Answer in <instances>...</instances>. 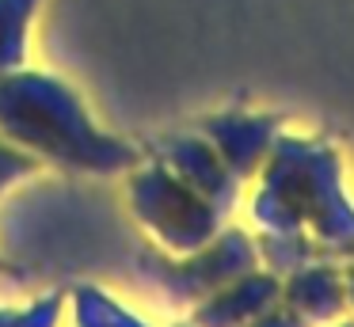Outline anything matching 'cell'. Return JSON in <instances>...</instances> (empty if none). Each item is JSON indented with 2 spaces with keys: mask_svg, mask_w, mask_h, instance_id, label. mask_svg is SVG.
<instances>
[{
  "mask_svg": "<svg viewBox=\"0 0 354 327\" xmlns=\"http://www.w3.org/2000/svg\"><path fill=\"white\" fill-rule=\"evenodd\" d=\"M65 312V289H50V293L35 297L27 308H12L4 327H57Z\"/></svg>",
  "mask_w": 354,
  "mask_h": 327,
  "instance_id": "13",
  "label": "cell"
},
{
  "mask_svg": "<svg viewBox=\"0 0 354 327\" xmlns=\"http://www.w3.org/2000/svg\"><path fill=\"white\" fill-rule=\"evenodd\" d=\"M343 286H346V312L354 316V259L343 263Z\"/></svg>",
  "mask_w": 354,
  "mask_h": 327,
  "instance_id": "16",
  "label": "cell"
},
{
  "mask_svg": "<svg viewBox=\"0 0 354 327\" xmlns=\"http://www.w3.org/2000/svg\"><path fill=\"white\" fill-rule=\"evenodd\" d=\"M0 133L39 160L84 175H126L141 164L130 141L95 126L77 88L27 65L0 76Z\"/></svg>",
  "mask_w": 354,
  "mask_h": 327,
  "instance_id": "1",
  "label": "cell"
},
{
  "mask_svg": "<svg viewBox=\"0 0 354 327\" xmlns=\"http://www.w3.org/2000/svg\"><path fill=\"white\" fill-rule=\"evenodd\" d=\"M8 316H12V308H0V327L8 324Z\"/></svg>",
  "mask_w": 354,
  "mask_h": 327,
  "instance_id": "17",
  "label": "cell"
},
{
  "mask_svg": "<svg viewBox=\"0 0 354 327\" xmlns=\"http://www.w3.org/2000/svg\"><path fill=\"white\" fill-rule=\"evenodd\" d=\"M335 327H354V319H335Z\"/></svg>",
  "mask_w": 354,
  "mask_h": 327,
  "instance_id": "18",
  "label": "cell"
},
{
  "mask_svg": "<svg viewBox=\"0 0 354 327\" xmlns=\"http://www.w3.org/2000/svg\"><path fill=\"white\" fill-rule=\"evenodd\" d=\"M255 179L301 213L320 255H354V202L343 187V156L328 141L278 133Z\"/></svg>",
  "mask_w": 354,
  "mask_h": 327,
  "instance_id": "2",
  "label": "cell"
},
{
  "mask_svg": "<svg viewBox=\"0 0 354 327\" xmlns=\"http://www.w3.org/2000/svg\"><path fill=\"white\" fill-rule=\"evenodd\" d=\"M126 205L168 255H187L225 228V213L156 156L126 171Z\"/></svg>",
  "mask_w": 354,
  "mask_h": 327,
  "instance_id": "3",
  "label": "cell"
},
{
  "mask_svg": "<svg viewBox=\"0 0 354 327\" xmlns=\"http://www.w3.org/2000/svg\"><path fill=\"white\" fill-rule=\"evenodd\" d=\"M255 247H259V266L278 278L301 270L305 263L320 259V247L316 240L301 228V232H259L255 236Z\"/></svg>",
  "mask_w": 354,
  "mask_h": 327,
  "instance_id": "11",
  "label": "cell"
},
{
  "mask_svg": "<svg viewBox=\"0 0 354 327\" xmlns=\"http://www.w3.org/2000/svg\"><path fill=\"white\" fill-rule=\"evenodd\" d=\"M244 327H313L305 316H297V312L290 308V304H282V301H274L270 308H263L255 319H248Z\"/></svg>",
  "mask_w": 354,
  "mask_h": 327,
  "instance_id": "15",
  "label": "cell"
},
{
  "mask_svg": "<svg viewBox=\"0 0 354 327\" xmlns=\"http://www.w3.org/2000/svg\"><path fill=\"white\" fill-rule=\"evenodd\" d=\"M171 327H194V324H191V319H187V324H171Z\"/></svg>",
  "mask_w": 354,
  "mask_h": 327,
  "instance_id": "19",
  "label": "cell"
},
{
  "mask_svg": "<svg viewBox=\"0 0 354 327\" xmlns=\"http://www.w3.org/2000/svg\"><path fill=\"white\" fill-rule=\"evenodd\" d=\"M42 0H0V76L27 65L31 50V23Z\"/></svg>",
  "mask_w": 354,
  "mask_h": 327,
  "instance_id": "10",
  "label": "cell"
},
{
  "mask_svg": "<svg viewBox=\"0 0 354 327\" xmlns=\"http://www.w3.org/2000/svg\"><path fill=\"white\" fill-rule=\"evenodd\" d=\"M274 301H282V278L255 266V270L232 278L229 286L202 297L198 304H191V324L194 327H244L248 319H255Z\"/></svg>",
  "mask_w": 354,
  "mask_h": 327,
  "instance_id": "7",
  "label": "cell"
},
{
  "mask_svg": "<svg viewBox=\"0 0 354 327\" xmlns=\"http://www.w3.org/2000/svg\"><path fill=\"white\" fill-rule=\"evenodd\" d=\"M35 171H39V156L35 152L19 149L12 141H0V194L19 187L24 179H31Z\"/></svg>",
  "mask_w": 354,
  "mask_h": 327,
  "instance_id": "14",
  "label": "cell"
},
{
  "mask_svg": "<svg viewBox=\"0 0 354 327\" xmlns=\"http://www.w3.org/2000/svg\"><path fill=\"white\" fill-rule=\"evenodd\" d=\"M65 304L73 312V327H149L133 308L107 293V289L92 286V281H77L65 293Z\"/></svg>",
  "mask_w": 354,
  "mask_h": 327,
  "instance_id": "9",
  "label": "cell"
},
{
  "mask_svg": "<svg viewBox=\"0 0 354 327\" xmlns=\"http://www.w3.org/2000/svg\"><path fill=\"white\" fill-rule=\"evenodd\" d=\"M282 304H290L297 316L308 324H335L346 316V286H343V266L331 263L328 255L305 263L301 270L282 278Z\"/></svg>",
  "mask_w": 354,
  "mask_h": 327,
  "instance_id": "8",
  "label": "cell"
},
{
  "mask_svg": "<svg viewBox=\"0 0 354 327\" xmlns=\"http://www.w3.org/2000/svg\"><path fill=\"white\" fill-rule=\"evenodd\" d=\"M248 217H252V225L259 228V232H301V228H305L301 213L270 187H259L252 194V202H248Z\"/></svg>",
  "mask_w": 354,
  "mask_h": 327,
  "instance_id": "12",
  "label": "cell"
},
{
  "mask_svg": "<svg viewBox=\"0 0 354 327\" xmlns=\"http://www.w3.org/2000/svg\"><path fill=\"white\" fill-rule=\"evenodd\" d=\"M259 266V247L255 236L244 228H221L209 243L187 251V255H141L138 270L149 281L168 293V301L176 304H198L202 297H209L214 289L229 286L232 278L255 270Z\"/></svg>",
  "mask_w": 354,
  "mask_h": 327,
  "instance_id": "4",
  "label": "cell"
},
{
  "mask_svg": "<svg viewBox=\"0 0 354 327\" xmlns=\"http://www.w3.org/2000/svg\"><path fill=\"white\" fill-rule=\"evenodd\" d=\"M153 156L164 160V164H168L191 190H198L202 198H209L225 217L236 209L240 190H244V179L225 164L221 152L214 149V141H209L206 133H171V137H160V141L153 144Z\"/></svg>",
  "mask_w": 354,
  "mask_h": 327,
  "instance_id": "5",
  "label": "cell"
},
{
  "mask_svg": "<svg viewBox=\"0 0 354 327\" xmlns=\"http://www.w3.org/2000/svg\"><path fill=\"white\" fill-rule=\"evenodd\" d=\"M0 270H4V259H0Z\"/></svg>",
  "mask_w": 354,
  "mask_h": 327,
  "instance_id": "20",
  "label": "cell"
},
{
  "mask_svg": "<svg viewBox=\"0 0 354 327\" xmlns=\"http://www.w3.org/2000/svg\"><path fill=\"white\" fill-rule=\"evenodd\" d=\"M202 133L214 141L221 160L240 175V179H255L267 160L274 137L282 133V122L274 114H248V111H225L202 122Z\"/></svg>",
  "mask_w": 354,
  "mask_h": 327,
  "instance_id": "6",
  "label": "cell"
}]
</instances>
